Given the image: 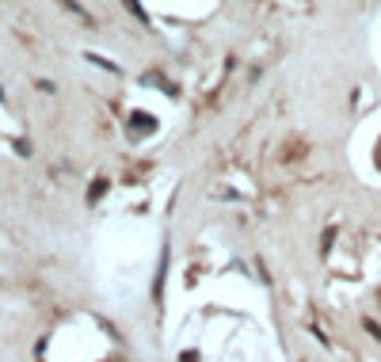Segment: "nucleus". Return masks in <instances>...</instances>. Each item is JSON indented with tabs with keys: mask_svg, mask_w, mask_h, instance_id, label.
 I'll list each match as a JSON object with an SVG mask.
<instances>
[]
</instances>
